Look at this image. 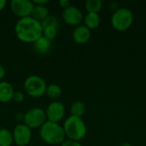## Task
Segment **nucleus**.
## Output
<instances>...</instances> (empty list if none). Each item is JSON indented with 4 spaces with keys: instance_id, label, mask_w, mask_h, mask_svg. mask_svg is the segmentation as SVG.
<instances>
[{
    "instance_id": "f257e3e1",
    "label": "nucleus",
    "mask_w": 146,
    "mask_h": 146,
    "mask_svg": "<svg viewBox=\"0 0 146 146\" xmlns=\"http://www.w3.org/2000/svg\"><path fill=\"white\" fill-rule=\"evenodd\" d=\"M15 33L17 38L27 44H33L38 38L43 36L41 22L32 16L21 18L15 26Z\"/></svg>"
},
{
    "instance_id": "f03ea898",
    "label": "nucleus",
    "mask_w": 146,
    "mask_h": 146,
    "mask_svg": "<svg viewBox=\"0 0 146 146\" xmlns=\"http://www.w3.org/2000/svg\"><path fill=\"white\" fill-rule=\"evenodd\" d=\"M39 137L46 144L50 145H61L65 141L63 127L59 123L46 121L39 128Z\"/></svg>"
},
{
    "instance_id": "7ed1b4c3",
    "label": "nucleus",
    "mask_w": 146,
    "mask_h": 146,
    "mask_svg": "<svg viewBox=\"0 0 146 146\" xmlns=\"http://www.w3.org/2000/svg\"><path fill=\"white\" fill-rule=\"evenodd\" d=\"M62 127L65 136L70 140L80 142L86 137L87 133L86 125L84 120L74 115H70L65 120Z\"/></svg>"
},
{
    "instance_id": "20e7f679",
    "label": "nucleus",
    "mask_w": 146,
    "mask_h": 146,
    "mask_svg": "<svg viewBox=\"0 0 146 146\" xmlns=\"http://www.w3.org/2000/svg\"><path fill=\"white\" fill-rule=\"evenodd\" d=\"M134 21V15L131 9L121 7L114 11L110 19L111 27L119 32L127 31L131 27Z\"/></svg>"
},
{
    "instance_id": "39448f33",
    "label": "nucleus",
    "mask_w": 146,
    "mask_h": 146,
    "mask_svg": "<svg viewBox=\"0 0 146 146\" xmlns=\"http://www.w3.org/2000/svg\"><path fill=\"white\" fill-rule=\"evenodd\" d=\"M25 92L31 98H38L45 94L47 84L45 80L38 75L33 74L28 76L23 84Z\"/></svg>"
},
{
    "instance_id": "423d86ee",
    "label": "nucleus",
    "mask_w": 146,
    "mask_h": 146,
    "mask_svg": "<svg viewBox=\"0 0 146 146\" xmlns=\"http://www.w3.org/2000/svg\"><path fill=\"white\" fill-rule=\"evenodd\" d=\"M46 121L45 111L38 107L32 108L24 114L23 123L31 129L40 128Z\"/></svg>"
},
{
    "instance_id": "0eeeda50",
    "label": "nucleus",
    "mask_w": 146,
    "mask_h": 146,
    "mask_svg": "<svg viewBox=\"0 0 146 146\" xmlns=\"http://www.w3.org/2000/svg\"><path fill=\"white\" fill-rule=\"evenodd\" d=\"M33 6V3L31 0H12L9 3L12 13L20 19L31 16Z\"/></svg>"
},
{
    "instance_id": "6e6552de",
    "label": "nucleus",
    "mask_w": 146,
    "mask_h": 146,
    "mask_svg": "<svg viewBox=\"0 0 146 146\" xmlns=\"http://www.w3.org/2000/svg\"><path fill=\"white\" fill-rule=\"evenodd\" d=\"M14 143L17 146H27L32 139V129L24 123L17 124L13 131Z\"/></svg>"
},
{
    "instance_id": "1a4fd4ad",
    "label": "nucleus",
    "mask_w": 146,
    "mask_h": 146,
    "mask_svg": "<svg viewBox=\"0 0 146 146\" xmlns=\"http://www.w3.org/2000/svg\"><path fill=\"white\" fill-rule=\"evenodd\" d=\"M45 115L46 119L49 121L58 123L64 117L66 113V109L64 104L60 101H53L51 102L46 108Z\"/></svg>"
},
{
    "instance_id": "9d476101",
    "label": "nucleus",
    "mask_w": 146,
    "mask_h": 146,
    "mask_svg": "<svg viewBox=\"0 0 146 146\" xmlns=\"http://www.w3.org/2000/svg\"><path fill=\"white\" fill-rule=\"evenodd\" d=\"M62 18L65 23L71 27H77L80 25L84 19L81 10L74 5H70L63 9Z\"/></svg>"
},
{
    "instance_id": "9b49d317",
    "label": "nucleus",
    "mask_w": 146,
    "mask_h": 146,
    "mask_svg": "<svg viewBox=\"0 0 146 146\" xmlns=\"http://www.w3.org/2000/svg\"><path fill=\"white\" fill-rule=\"evenodd\" d=\"M72 38L77 44H85L91 38V30L84 24H80L73 30Z\"/></svg>"
},
{
    "instance_id": "f8f14e48",
    "label": "nucleus",
    "mask_w": 146,
    "mask_h": 146,
    "mask_svg": "<svg viewBox=\"0 0 146 146\" xmlns=\"http://www.w3.org/2000/svg\"><path fill=\"white\" fill-rule=\"evenodd\" d=\"M15 90L13 86L5 80L0 81V103L7 104L13 100Z\"/></svg>"
},
{
    "instance_id": "ddd939ff",
    "label": "nucleus",
    "mask_w": 146,
    "mask_h": 146,
    "mask_svg": "<svg viewBox=\"0 0 146 146\" xmlns=\"http://www.w3.org/2000/svg\"><path fill=\"white\" fill-rule=\"evenodd\" d=\"M33 50L34 51L41 56L46 55L47 53H49V51L50 50L51 48V41L49 40L48 38H46L44 36H41L39 38H38L33 44Z\"/></svg>"
},
{
    "instance_id": "4468645a",
    "label": "nucleus",
    "mask_w": 146,
    "mask_h": 146,
    "mask_svg": "<svg viewBox=\"0 0 146 146\" xmlns=\"http://www.w3.org/2000/svg\"><path fill=\"white\" fill-rule=\"evenodd\" d=\"M84 22H85L84 25L86 27H88L90 30H93L99 27L101 23V18L98 14L87 13L84 17Z\"/></svg>"
},
{
    "instance_id": "2eb2a0df",
    "label": "nucleus",
    "mask_w": 146,
    "mask_h": 146,
    "mask_svg": "<svg viewBox=\"0 0 146 146\" xmlns=\"http://www.w3.org/2000/svg\"><path fill=\"white\" fill-rule=\"evenodd\" d=\"M34 5V4H33ZM49 15V9L46 5H34L31 16L41 22Z\"/></svg>"
},
{
    "instance_id": "dca6fc26",
    "label": "nucleus",
    "mask_w": 146,
    "mask_h": 146,
    "mask_svg": "<svg viewBox=\"0 0 146 146\" xmlns=\"http://www.w3.org/2000/svg\"><path fill=\"white\" fill-rule=\"evenodd\" d=\"M86 104L82 101H79V100L74 101L70 106L71 115H74V116H76V117L82 118V116L86 113Z\"/></svg>"
},
{
    "instance_id": "f3484780",
    "label": "nucleus",
    "mask_w": 146,
    "mask_h": 146,
    "mask_svg": "<svg viewBox=\"0 0 146 146\" xmlns=\"http://www.w3.org/2000/svg\"><path fill=\"white\" fill-rule=\"evenodd\" d=\"M13 144V133L7 128H0V146H11Z\"/></svg>"
},
{
    "instance_id": "a211bd4d",
    "label": "nucleus",
    "mask_w": 146,
    "mask_h": 146,
    "mask_svg": "<svg viewBox=\"0 0 146 146\" xmlns=\"http://www.w3.org/2000/svg\"><path fill=\"white\" fill-rule=\"evenodd\" d=\"M45 94H46L50 99H53V100L56 101L57 98H59L62 96V87H61L59 85H56V84H50V85L47 86Z\"/></svg>"
},
{
    "instance_id": "6ab92c4d",
    "label": "nucleus",
    "mask_w": 146,
    "mask_h": 146,
    "mask_svg": "<svg viewBox=\"0 0 146 146\" xmlns=\"http://www.w3.org/2000/svg\"><path fill=\"white\" fill-rule=\"evenodd\" d=\"M85 8L87 13L98 14L103 8V2L101 0H87L85 3Z\"/></svg>"
},
{
    "instance_id": "aec40b11",
    "label": "nucleus",
    "mask_w": 146,
    "mask_h": 146,
    "mask_svg": "<svg viewBox=\"0 0 146 146\" xmlns=\"http://www.w3.org/2000/svg\"><path fill=\"white\" fill-rule=\"evenodd\" d=\"M41 26H42V28L47 27H54L58 28L59 27V20L57 19V17L49 15L44 21H41Z\"/></svg>"
},
{
    "instance_id": "412c9836",
    "label": "nucleus",
    "mask_w": 146,
    "mask_h": 146,
    "mask_svg": "<svg viewBox=\"0 0 146 146\" xmlns=\"http://www.w3.org/2000/svg\"><path fill=\"white\" fill-rule=\"evenodd\" d=\"M58 33V28L54 27H47L43 28V36L48 38L49 40L52 41L55 39Z\"/></svg>"
},
{
    "instance_id": "4be33fe9",
    "label": "nucleus",
    "mask_w": 146,
    "mask_h": 146,
    "mask_svg": "<svg viewBox=\"0 0 146 146\" xmlns=\"http://www.w3.org/2000/svg\"><path fill=\"white\" fill-rule=\"evenodd\" d=\"M25 100V94L21 92H15L13 101L16 104H21Z\"/></svg>"
},
{
    "instance_id": "5701e85b",
    "label": "nucleus",
    "mask_w": 146,
    "mask_h": 146,
    "mask_svg": "<svg viewBox=\"0 0 146 146\" xmlns=\"http://www.w3.org/2000/svg\"><path fill=\"white\" fill-rule=\"evenodd\" d=\"M61 146H83L79 141H74V140H70V139H68V140H65L63 141Z\"/></svg>"
},
{
    "instance_id": "b1692460",
    "label": "nucleus",
    "mask_w": 146,
    "mask_h": 146,
    "mask_svg": "<svg viewBox=\"0 0 146 146\" xmlns=\"http://www.w3.org/2000/svg\"><path fill=\"white\" fill-rule=\"evenodd\" d=\"M59 5H60L61 8H62L64 9L68 8V6H70L71 4H70V2L68 0H60L59 1Z\"/></svg>"
},
{
    "instance_id": "393cba45",
    "label": "nucleus",
    "mask_w": 146,
    "mask_h": 146,
    "mask_svg": "<svg viewBox=\"0 0 146 146\" xmlns=\"http://www.w3.org/2000/svg\"><path fill=\"white\" fill-rule=\"evenodd\" d=\"M34 5H46L48 3L47 0H33V1Z\"/></svg>"
},
{
    "instance_id": "a878e982",
    "label": "nucleus",
    "mask_w": 146,
    "mask_h": 146,
    "mask_svg": "<svg viewBox=\"0 0 146 146\" xmlns=\"http://www.w3.org/2000/svg\"><path fill=\"white\" fill-rule=\"evenodd\" d=\"M15 120L18 121V122H21V121H24V114L22 113H17L15 115Z\"/></svg>"
},
{
    "instance_id": "bb28decb",
    "label": "nucleus",
    "mask_w": 146,
    "mask_h": 146,
    "mask_svg": "<svg viewBox=\"0 0 146 146\" xmlns=\"http://www.w3.org/2000/svg\"><path fill=\"white\" fill-rule=\"evenodd\" d=\"M4 76H5V68L2 64H0V81L3 80Z\"/></svg>"
},
{
    "instance_id": "cd10ccee",
    "label": "nucleus",
    "mask_w": 146,
    "mask_h": 146,
    "mask_svg": "<svg viewBox=\"0 0 146 146\" xmlns=\"http://www.w3.org/2000/svg\"><path fill=\"white\" fill-rule=\"evenodd\" d=\"M6 1L5 0H0V12L5 8V6H6Z\"/></svg>"
},
{
    "instance_id": "c85d7f7f",
    "label": "nucleus",
    "mask_w": 146,
    "mask_h": 146,
    "mask_svg": "<svg viewBox=\"0 0 146 146\" xmlns=\"http://www.w3.org/2000/svg\"><path fill=\"white\" fill-rule=\"evenodd\" d=\"M119 146H133L132 144H130V143H128V142H124V143H122V144H121Z\"/></svg>"
}]
</instances>
